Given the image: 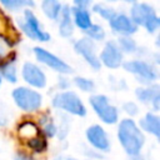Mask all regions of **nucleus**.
<instances>
[{
	"label": "nucleus",
	"mask_w": 160,
	"mask_h": 160,
	"mask_svg": "<svg viewBox=\"0 0 160 160\" xmlns=\"http://www.w3.org/2000/svg\"><path fill=\"white\" fill-rule=\"evenodd\" d=\"M74 31V25L71 20V11L68 5L61 8V21L59 26V32L64 38H69Z\"/></svg>",
	"instance_id": "nucleus-15"
},
{
	"label": "nucleus",
	"mask_w": 160,
	"mask_h": 160,
	"mask_svg": "<svg viewBox=\"0 0 160 160\" xmlns=\"http://www.w3.org/2000/svg\"><path fill=\"white\" fill-rule=\"evenodd\" d=\"M89 4H90L89 1H79V0L75 1V5L78 6V9H86V6H88Z\"/></svg>",
	"instance_id": "nucleus-30"
},
{
	"label": "nucleus",
	"mask_w": 160,
	"mask_h": 160,
	"mask_svg": "<svg viewBox=\"0 0 160 160\" xmlns=\"http://www.w3.org/2000/svg\"><path fill=\"white\" fill-rule=\"evenodd\" d=\"M105 66L115 69L119 68L122 61V52L115 41H108L99 59Z\"/></svg>",
	"instance_id": "nucleus-9"
},
{
	"label": "nucleus",
	"mask_w": 160,
	"mask_h": 160,
	"mask_svg": "<svg viewBox=\"0 0 160 160\" xmlns=\"http://www.w3.org/2000/svg\"><path fill=\"white\" fill-rule=\"evenodd\" d=\"M25 15V22H21V30L31 39L34 40H40V41H48L50 40V35L48 32H45L42 30V28L39 24V20L36 19V16L34 15L32 11L30 10H25L24 12Z\"/></svg>",
	"instance_id": "nucleus-6"
},
{
	"label": "nucleus",
	"mask_w": 160,
	"mask_h": 160,
	"mask_svg": "<svg viewBox=\"0 0 160 160\" xmlns=\"http://www.w3.org/2000/svg\"><path fill=\"white\" fill-rule=\"evenodd\" d=\"M56 160H61V159H56ZM68 160H75V159H68Z\"/></svg>",
	"instance_id": "nucleus-32"
},
{
	"label": "nucleus",
	"mask_w": 160,
	"mask_h": 160,
	"mask_svg": "<svg viewBox=\"0 0 160 160\" xmlns=\"http://www.w3.org/2000/svg\"><path fill=\"white\" fill-rule=\"evenodd\" d=\"M124 110L130 115H136L138 114V106L134 102H126L124 105Z\"/></svg>",
	"instance_id": "nucleus-28"
},
{
	"label": "nucleus",
	"mask_w": 160,
	"mask_h": 160,
	"mask_svg": "<svg viewBox=\"0 0 160 160\" xmlns=\"http://www.w3.org/2000/svg\"><path fill=\"white\" fill-rule=\"evenodd\" d=\"M119 48H120V50H124L126 52H131L136 49V44L131 38L124 36V38L119 39Z\"/></svg>",
	"instance_id": "nucleus-24"
},
{
	"label": "nucleus",
	"mask_w": 160,
	"mask_h": 160,
	"mask_svg": "<svg viewBox=\"0 0 160 160\" xmlns=\"http://www.w3.org/2000/svg\"><path fill=\"white\" fill-rule=\"evenodd\" d=\"M41 8H42V11L45 12V15L52 20L58 19L59 14L61 12V4L55 1V0H45L41 2Z\"/></svg>",
	"instance_id": "nucleus-18"
},
{
	"label": "nucleus",
	"mask_w": 160,
	"mask_h": 160,
	"mask_svg": "<svg viewBox=\"0 0 160 160\" xmlns=\"http://www.w3.org/2000/svg\"><path fill=\"white\" fill-rule=\"evenodd\" d=\"M45 132H46L48 136H54L55 132H56L55 125H54V124H48V125L45 126Z\"/></svg>",
	"instance_id": "nucleus-29"
},
{
	"label": "nucleus",
	"mask_w": 160,
	"mask_h": 160,
	"mask_svg": "<svg viewBox=\"0 0 160 160\" xmlns=\"http://www.w3.org/2000/svg\"><path fill=\"white\" fill-rule=\"evenodd\" d=\"M0 84H1V79H0Z\"/></svg>",
	"instance_id": "nucleus-33"
},
{
	"label": "nucleus",
	"mask_w": 160,
	"mask_h": 160,
	"mask_svg": "<svg viewBox=\"0 0 160 160\" xmlns=\"http://www.w3.org/2000/svg\"><path fill=\"white\" fill-rule=\"evenodd\" d=\"M110 26L116 32H121L125 35L134 34L138 30V26L131 21V19L124 14H115L112 19L109 20Z\"/></svg>",
	"instance_id": "nucleus-13"
},
{
	"label": "nucleus",
	"mask_w": 160,
	"mask_h": 160,
	"mask_svg": "<svg viewBox=\"0 0 160 160\" xmlns=\"http://www.w3.org/2000/svg\"><path fill=\"white\" fill-rule=\"evenodd\" d=\"M34 52H35V55H36V58H38L39 61H41L45 65L50 66L55 71H59V72H62V74H69V72L72 71L71 68L66 62H64L58 56H55L54 54L46 51L42 48H35L34 49Z\"/></svg>",
	"instance_id": "nucleus-8"
},
{
	"label": "nucleus",
	"mask_w": 160,
	"mask_h": 160,
	"mask_svg": "<svg viewBox=\"0 0 160 160\" xmlns=\"http://www.w3.org/2000/svg\"><path fill=\"white\" fill-rule=\"evenodd\" d=\"M74 19H75V24L82 29L84 31L86 29H89L92 24H91V19H90V14L86 9H74Z\"/></svg>",
	"instance_id": "nucleus-17"
},
{
	"label": "nucleus",
	"mask_w": 160,
	"mask_h": 160,
	"mask_svg": "<svg viewBox=\"0 0 160 160\" xmlns=\"http://www.w3.org/2000/svg\"><path fill=\"white\" fill-rule=\"evenodd\" d=\"M0 70L5 79H8L11 82H16V70H15L14 61H8L6 64H4L1 66Z\"/></svg>",
	"instance_id": "nucleus-20"
},
{
	"label": "nucleus",
	"mask_w": 160,
	"mask_h": 160,
	"mask_svg": "<svg viewBox=\"0 0 160 160\" xmlns=\"http://www.w3.org/2000/svg\"><path fill=\"white\" fill-rule=\"evenodd\" d=\"M75 48V51L80 55H82V58L94 68V69H100V60L96 55V51H95V45L92 42L91 39L89 38H84V39H80L75 42L74 45Z\"/></svg>",
	"instance_id": "nucleus-7"
},
{
	"label": "nucleus",
	"mask_w": 160,
	"mask_h": 160,
	"mask_svg": "<svg viewBox=\"0 0 160 160\" xmlns=\"http://www.w3.org/2000/svg\"><path fill=\"white\" fill-rule=\"evenodd\" d=\"M130 19L136 26L142 25L149 32H154L160 25V19L155 14L154 9L144 2H135L132 5Z\"/></svg>",
	"instance_id": "nucleus-2"
},
{
	"label": "nucleus",
	"mask_w": 160,
	"mask_h": 160,
	"mask_svg": "<svg viewBox=\"0 0 160 160\" xmlns=\"http://www.w3.org/2000/svg\"><path fill=\"white\" fill-rule=\"evenodd\" d=\"M90 104L98 116L106 124H115L118 121V110L110 105L109 99L105 95H94L90 98Z\"/></svg>",
	"instance_id": "nucleus-5"
},
{
	"label": "nucleus",
	"mask_w": 160,
	"mask_h": 160,
	"mask_svg": "<svg viewBox=\"0 0 160 160\" xmlns=\"http://www.w3.org/2000/svg\"><path fill=\"white\" fill-rule=\"evenodd\" d=\"M1 4L9 10H16L21 6H32V1H24V0H1Z\"/></svg>",
	"instance_id": "nucleus-21"
},
{
	"label": "nucleus",
	"mask_w": 160,
	"mask_h": 160,
	"mask_svg": "<svg viewBox=\"0 0 160 160\" xmlns=\"http://www.w3.org/2000/svg\"><path fill=\"white\" fill-rule=\"evenodd\" d=\"M28 145L31 149H34L35 151H42L46 148V141L41 136H35V138H32L28 141Z\"/></svg>",
	"instance_id": "nucleus-25"
},
{
	"label": "nucleus",
	"mask_w": 160,
	"mask_h": 160,
	"mask_svg": "<svg viewBox=\"0 0 160 160\" xmlns=\"http://www.w3.org/2000/svg\"><path fill=\"white\" fill-rule=\"evenodd\" d=\"M124 69L129 72H132L135 75H138L139 78L142 79V81H152L158 78V74L155 71V69L145 62V61H139V60H132V61H128L124 64Z\"/></svg>",
	"instance_id": "nucleus-10"
},
{
	"label": "nucleus",
	"mask_w": 160,
	"mask_h": 160,
	"mask_svg": "<svg viewBox=\"0 0 160 160\" xmlns=\"http://www.w3.org/2000/svg\"><path fill=\"white\" fill-rule=\"evenodd\" d=\"M136 96L142 101V102H151L155 108V110L159 109V101H160V95H159V86L154 85L148 89H136Z\"/></svg>",
	"instance_id": "nucleus-14"
},
{
	"label": "nucleus",
	"mask_w": 160,
	"mask_h": 160,
	"mask_svg": "<svg viewBox=\"0 0 160 160\" xmlns=\"http://www.w3.org/2000/svg\"><path fill=\"white\" fill-rule=\"evenodd\" d=\"M85 32L89 35V39L102 40L105 38V31L100 25H91L89 29L85 30Z\"/></svg>",
	"instance_id": "nucleus-22"
},
{
	"label": "nucleus",
	"mask_w": 160,
	"mask_h": 160,
	"mask_svg": "<svg viewBox=\"0 0 160 160\" xmlns=\"http://www.w3.org/2000/svg\"><path fill=\"white\" fill-rule=\"evenodd\" d=\"M52 105L78 116H84L86 114V109L82 101L74 91H64L56 94L52 99Z\"/></svg>",
	"instance_id": "nucleus-3"
},
{
	"label": "nucleus",
	"mask_w": 160,
	"mask_h": 160,
	"mask_svg": "<svg viewBox=\"0 0 160 160\" xmlns=\"http://www.w3.org/2000/svg\"><path fill=\"white\" fill-rule=\"evenodd\" d=\"M86 138L89 140V142L96 148L98 150L101 151H109L110 149V142L108 139L106 132L104 131V129L99 125H92L86 130Z\"/></svg>",
	"instance_id": "nucleus-12"
},
{
	"label": "nucleus",
	"mask_w": 160,
	"mask_h": 160,
	"mask_svg": "<svg viewBox=\"0 0 160 160\" xmlns=\"http://www.w3.org/2000/svg\"><path fill=\"white\" fill-rule=\"evenodd\" d=\"M75 84L78 88H80L82 91H92L94 90V82L85 78H75Z\"/></svg>",
	"instance_id": "nucleus-26"
},
{
	"label": "nucleus",
	"mask_w": 160,
	"mask_h": 160,
	"mask_svg": "<svg viewBox=\"0 0 160 160\" xmlns=\"http://www.w3.org/2000/svg\"><path fill=\"white\" fill-rule=\"evenodd\" d=\"M118 138L125 151L131 156L139 155L145 141L142 132L136 126V124L130 119H125L120 122L118 130Z\"/></svg>",
	"instance_id": "nucleus-1"
},
{
	"label": "nucleus",
	"mask_w": 160,
	"mask_h": 160,
	"mask_svg": "<svg viewBox=\"0 0 160 160\" xmlns=\"http://www.w3.org/2000/svg\"><path fill=\"white\" fill-rule=\"evenodd\" d=\"M140 126L144 130H146V131L154 134L156 138H159V135H160V125H159V118L156 115L150 114V112L146 114L145 118L140 121Z\"/></svg>",
	"instance_id": "nucleus-16"
},
{
	"label": "nucleus",
	"mask_w": 160,
	"mask_h": 160,
	"mask_svg": "<svg viewBox=\"0 0 160 160\" xmlns=\"http://www.w3.org/2000/svg\"><path fill=\"white\" fill-rule=\"evenodd\" d=\"M8 29H9V20L2 12H0V32H1L2 38H5V34L10 32ZM12 34L15 35V32H12Z\"/></svg>",
	"instance_id": "nucleus-27"
},
{
	"label": "nucleus",
	"mask_w": 160,
	"mask_h": 160,
	"mask_svg": "<svg viewBox=\"0 0 160 160\" xmlns=\"http://www.w3.org/2000/svg\"><path fill=\"white\" fill-rule=\"evenodd\" d=\"M12 98H14L15 104L25 111L38 110L41 105V95L28 88L15 89L12 91Z\"/></svg>",
	"instance_id": "nucleus-4"
},
{
	"label": "nucleus",
	"mask_w": 160,
	"mask_h": 160,
	"mask_svg": "<svg viewBox=\"0 0 160 160\" xmlns=\"http://www.w3.org/2000/svg\"><path fill=\"white\" fill-rule=\"evenodd\" d=\"M94 11L95 12H98V14H100L102 18H105L106 20H110V19H112L114 18V15H115V11H114V9H111V8H108V6H105V5H102V4H96V5H94Z\"/></svg>",
	"instance_id": "nucleus-23"
},
{
	"label": "nucleus",
	"mask_w": 160,
	"mask_h": 160,
	"mask_svg": "<svg viewBox=\"0 0 160 160\" xmlns=\"http://www.w3.org/2000/svg\"><path fill=\"white\" fill-rule=\"evenodd\" d=\"M15 160H32V159L29 158V156H26V155H24V154H18L16 158H15Z\"/></svg>",
	"instance_id": "nucleus-31"
},
{
	"label": "nucleus",
	"mask_w": 160,
	"mask_h": 160,
	"mask_svg": "<svg viewBox=\"0 0 160 160\" xmlns=\"http://www.w3.org/2000/svg\"><path fill=\"white\" fill-rule=\"evenodd\" d=\"M38 132H39L38 126L34 122H31V121H26V122H24V124H21L19 126V134H20V136L21 138H25L28 140L38 136Z\"/></svg>",
	"instance_id": "nucleus-19"
},
{
	"label": "nucleus",
	"mask_w": 160,
	"mask_h": 160,
	"mask_svg": "<svg viewBox=\"0 0 160 160\" xmlns=\"http://www.w3.org/2000/svg\"><path fill=\"white\" fill-rule=\"evenodd\" d=\"M24 80L35 88H44L46 85V76L42 70L32 62H25L22 66Z\"/></svg>",
	"instance_id": "nucleus-11"
}]
</instances>
